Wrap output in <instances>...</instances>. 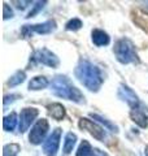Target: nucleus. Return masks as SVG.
I'll list each match as a JSON object with an SVG mask.
<instances>
[{
	"instance_id": "nucleus-10",
	"label": "nucleus",
	"mask_w": 148,
	"mask_h": 156,
	"mask_svg": "<svg viewBox=\"0 0 148 156\" xmlns=\"http://www.w3.org/2000/svg\"><path fill=\"white\" fill-rule=\"evenodd\" d=\"M39 115V111L37 108H23L21 111V115H19V131L25 133L26 130H29V128L31 126L33 121L37 119V116Z\"/></svg>"
},
{
	"instance_id": "nucleus-19",
	"label": "nucleus",
	"mask_w": 148,
	"mask_h": 156,
	"mask_svg": "<svg viewBox=\"0 0 148 156\" xmlns=\"http://www.w3.org/2000/svg\"><path fill=\"white\" fill-rule=\"evenodd\" d=\"M91 117L93 120H96V121H99L100 124H103L105 126L107 129H109L111 131H115V133H118V128L115 125V124H112L111 121H108L107 119H104L103 116H100V115H96V113H91Z\"/></svg>"
},
{
	"instance_id": "nucleus-23",
	"label": "nucleus",
	"mask_w": 148,
	"mask_h": 156,
	"mask_svg": "<svg viewBox=\"0 0 148 156\" xmlns=\"http://www.w3.org/2000/svg\"><path fill=\"white\" fill-rule=\"evenodd\" d=\"M13 17V11L8 4H3V18L4 20H9Z\"/></svg>"
},
{
	"instance_id": "nucleus-2",
	"label": "nucleus",
	"mask_w": 148,
	"mask_h": 156,
	"mask_svg": "<svg viewBox=\"0 0 148 156\" xmlns=\"http://www.w3.org/2000/svg\"><path fill=\"white\" fill-rule=\"evenodd\" d=\"M52 92L58 98L73 100L76 103H85V95L74 86L66 76H56L51 83Z\"/></svg>"
},
{
	"instance_id": "nucleus-9",
	"label": "nucleus",
	"mask_w": 148,
	"mask_h": 156,
	"mask_svg": "<svg viewBox=\"0 0 148 156\" xmlns=\"http://www.w3.org/2000/svg\"><path fill=\"white\" fill-rule=\"evenodd\" d=\"M118 98H120L121 100L125 101V103L129 104L131 107V109L142 107L138 95L130 89L129 86H126V85H123V83L120 85V87H118Z\"/></svg>"
},
{
	"instance_id": "nucleus-15",
	"label": "nucleus",
	"mask_w": 148,
	"mask_h": 156,
	"mask_svg": "<svg viewBox=\"0 0 148 156\" xmlns=\"http://www.w3.org/2000/svg\"><path fill=\"white\" fill-rule=\"evenodd\" d=\"M76 142H77V135L74 133H68L65 135V142H64V155H69L73 151L74 146H76Z\"/></svg>"
},
{
	"instance_id": "nucleus-12",
	"label": "nucleus",
	"mask_w": 148,
	"mask_h": 156,
	"mask_svg": "<svg viewBox=\"0 0 148 156\" xmlns=\"http://www.w3.org/2000/svg\"><path fill=\"white\" fill-rule=\"evenodd\" d=\"M91 35H92L93 44H96L97 47L107 46V44H109V42H111L109 35H108L104 30H100V29H95V30H92Z\"/></svg>"
},
{
	"instance_id": "nucleus-4",
	"label": "nucleus",
	"mask_w": 148,
	"mask_h": 156,
	"mask_svg": "<svg viewBox=\"0 0 148 156\" xmlns=\"http://www.w3.org/2000/svg\"><path fill=\"white\" fill-rule=\"evenodd\" d=\"M56 30V21L48 20L43 23H35V25H25L21 29V34L23 38H30L34 33L37 34H51Z\"/></svg>"
},
{
	"instance_id": "nucleus-16",
	"label": "nucleus",
	"mask_w": 148,
	"mask_h": 156,
	"mask_svg": "<svg viewBox=\"0 0 148 156\" xmlns=\"http://www.w3.org/2000/svg\"><path fill=\"white\" fill-rule=\"evenodd\" d=\"M16 125H17V115L14 113V112H12V113H9L8 116L4 117V120H3V128H4V130H5V131L14 130Z\"/></svg>"
},
{
	"instance_id": "nucleus-11",
	"label": "nucleus",
	"mask_w": 148,
	"mask_h": 156,
	"mask_svg": "<svg viewBox=\"0 0 148 156\" xmlns=\"http://www.w3.org/2000/svg\"><path fill=\"white\" fill-rule=\"evenodd\" d=\"M130 117H131V120L134 121L136 125L140 126V128H147V126H148V117L146 115V112L142 109V107L131 109Z\"/></svg>"
},
{
	"instance_id": "nucleus-22",
	"label": "nucleus",
	"mask_w": 148,
	"mask_h": 156,
	"mask_svg": "<svg viewBox=\"0 0 148 156\" xmlns=\"http://www.w3.org/2000/svg\"><path fill=\"white\" fill-rule=\"evenodd\" d=\"M46 4H47L46 0H43V2H37V3H35V5H34V8L31 9L30 12H29V14L26 16V18H31V17H34L37 13H39V12L42 11L43 7L46 5Z\"/></svg>"
},
{
	"instance_id": "nucleus-21",
	"label": "nucleus",
	"mask_w": 148,
	"mask_h": 156,
	"mask_svg": "<svg viewBox=\"0 0 148 156\" xmlns=\"http://www.w3.org/2000/svg\"><path fill=\"white\" fill-rule=\"evenodd\" d=\"M83 26V23L79 18H73L70 20V21H68L66 22V30H70V31H77V30H79V29Z\"/></svg>"
},
{
	"instance_id": "nucleus-7",
	"label": "nucleus",
	"mask_w": 148,
	"mask_h": 156,
	"mask_svg": "<svg viewBox=\"0 0 148 156\" xmlns=\"http://www.w3.org/2000/svg\"><path fill=\"white\" fill-rule=\"evenodd\" d=\"M78 125H79V128L82 130L88 131L93 138L100 140V142H104V139L107 138L104 128H101L100 125H97L96 122H93V121L86 119V117H82V119L79 120V122H78Z\"/></svg>"
},
{
	"instance_id": "nucleus-3",
	"label": "nucleus",
	"mask_w": 148,
	"mask_h": 156,
	"mask_svg": "<svg viewBox=\"0 0 148 156\" xmlns=\"http://www.w3.org/2000/svg\"><path fill=\"white\" fill-rule=\"evenodd\" d=\"M115 55L121 64H130V62H139V57L135 51V46L130 39L122 38L116 42L115 44Z\"/></svg>"
},
{
	"instance_id": "nucleus-8",
	"label": "nucleus",
	"mask_w": 148,
	"mask_h": 156,
	"mask_svg": "<svg viewBox=\"0 0 148 156\" xmlns=\"http://www.w3.org/2000/svg\"><path fill=\"white\" fill-rule=\"evenodd\" d=\"M60 138H61V129L56 128L52 131V134L47 138V140H44V143H43L44 154L48 156L55 155L58 150V146H60Z\"/></svg>"
},
{
	"instance_id": "nucleus-17",
	"label": "nucleus",
	"mask_w": 148,
	"mask_h": 156,
	"mask_svg": "<svg viewBox=\"0 0 148 156\" xmlns=\"http://www.w3.org/2000/svg\"><path fill=\"white\" fill-rule=\"evenodd\" d=\"M76 156H95V148H92L87 140H82Z\"/></svg>"
},
{
	"instance_id": "nucleus-14",
	"label": "nucleus",
	"mask_w": 148,
	"mask_h": 156,
	"mask_svg": "<svg viewBox=\"0 0 148 156\" xmlns=\"http://www.w3.org/2000/svg\"><path fill=\"white\" fill-rule=\"evenodd\" d=\"M48 86V80L43 76H38V77H34L33 80L29 82V90H42V89H46Z\"/></svg>"
},
{
	"instance_id": "nucleus-20",
	"label": "nucleus",
	"mask_w": 148,
	"mask_h": 156,
	"mask_svg": "<svg viewBox=\"0 0 148 156\" xmlns=\"http://www.w3.org/2000/svg\"><path fill=\"white\" fill-rule=\"evenodd\" d=\"M19 152V146L16 143L5 144L3 148V156H17Z\"/></svg>"
},
{
	"instance_id": "nucleus-25",
	"label": "nucleus",
	"mask_w": 148,
	"mask_h": 156,
	"mask_svg": "<svg viewBox=\"0 0 148 156\" xmlns=\"http://www.w3.org/2000/svg\"><path fill=\"white\" fill-rule=\"evenodd\" d=\"M31 3L33 2H30V0H27V2H17V0H16V2H13V4H16V7L18 9H21V11H23V9L26 8L29 4H31Z\"/></svg>"
},
{
	"instance_id": "nucleus-6",
	"label": "nucleus",
	"mask_w": 148,
	"mask_h": 156,
	"mask_svg": "<svg viewBox=\"0 0 148 156\" xmlns=\"http://www.w3.org/2000/svg\"><path fill=\"white\" fill-rule=\"evenodd\" d=\"M31 58L35 62L47 65L49 68H56V66H58V64H60L58 57L52 51L47 50V48H41V50H37L35 52H34V55H33Z\"/></svg>"
},
{
	"instance_id": "nucleus-18",
	"label": "nucleus",
	"mask_w": 148,
	"mask_h": 156,
	"mask_svg": "<svg viewBox=\"0 0 148 156\" xmlns=\"http://www.w3.org/2000/svg\"><path fill=\"white\" fill-rule=\"evenodd\" d=\"M25 78H26V73L22 72V70H18L14 74L9 78V81H8V85L11 86V87H14V86H18V85H21L22 82L25 81Z\"/></svg>"
},
{
	"instance_id": "nucleus-27",
	"label": "nucleus",
	"mask_w": 148,
	"mask_h": 156,
	"mask_svg": "<svg viewBox=\"0 0 148 156\" xmlns=\"http://www.w3.org/2000/svg\"><path fill=\"white\" fill-rule=\"evenodd\" d=\"M144 152H146V156H148V146H147V147L144 148Z\"/></svg>"
},
{
	"instance_id": "nucleus-24",
	"label": "nucleus",
	"mask_w": 148,
	"mask_h": 156,
	"mask_svg": "<svg viewBox=\"0 0 148 156\" xmlns=\"http://www.w3.org/2000/svg\"><path fill=\"white\" fill-rule=\"evenodd\" d=\"M19 98V95H16V94H12V95H5L4 96V100H3V103H4V105H8L9 103H13L16 99H18Z\"/></svg>"
},
{
	"instance_id": "nucleus-26",
	"label": "nucleus",
	"mask_w": 148,
	"mask_h": 156,
	"mask_svg": "<svg viewBox=\"0 0 148 156\" xmlns=\"http://www.w3.org/2000/svg\"><path fill=\"white\" fill-rule=\"evenodd\" d=\"M95 156H108L105 152H103V151H100L99 148H95Z\"/></svg>"
},
{
	"instance_id": "nucleus-13",
	"label": "nucleus",
	"mask_w": 148,
	"mask_h": 156,
	"mask_svg": "<svg viewBox=\"0 0 148 156\" xmlns=\"http://www.w3.org/2000/svg\"><path fill=\"white\" fill-rule=\"evenodd\" d=\"M48 109V113L49 116L52 117V119H55L57 121L62 120L64 117H65V108H64V105L60 104V103H52L47 107Z\"/></svg>"
},
{
	"instance_id": "nucleus-1",
	"label": "nucleus",
	"mask_w": 148,
	"mask_h": 156,
	"mask_svg": "<svg viewBox=\"0 0 148 156\" xmlns=\"http://www.w3.org/2000/svg\"><path fill=\"white\" fill-rule=\"evenodd\" d=\"M76 77L81 83L92 92H97L104 82V77L100 70V68L93 65L92 62L81 58L76 68Z\"/></svg>"
},
{
	"instance_id": "nucleus-5",
	"label": "nucleus",
	"mask_w": 148,
	"mask_h": 156,
	"mask_svg": "<svg viewBox=\"0 0 148 156\" xmlns=\"http://www.w3.org/2000/svg\"><path fill=\"white\" fill-rule=\"evenodd\" d=\"M49 130V124L46 119H42V120H38L35 125L31 128V131L30 134H29V140H30V143L33 144H41L44 138H46V135Z\"/></svg>"
}]
</instances>
